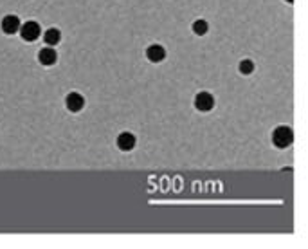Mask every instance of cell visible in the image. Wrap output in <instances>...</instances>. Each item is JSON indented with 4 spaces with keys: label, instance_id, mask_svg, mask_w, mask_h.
Masks as SVG:
<instances>
[{
    "label": "cell",
    "instance_id": "1",
    "mask_svg": "<svg viewBox=\"0 0 308 249\" xmlns=\"http://www.w3.org/2000/svg\"><path fill=\"white\" fill-rule=\"evenodd\" d=\"M272 143L276 148H288V146L294 143V132L290 126H278V128H274L272 132Z\"/></svg>",
    "mask_w": 308,
    "mask_h": 249
},
{
    "label": "cell",
    "instance_id": "2",
    "mask_svg": "<svg viewBox=\"0 0 308 249\" xmlns=\"http://www.w3.org/2000/svg\"><path fill=\"white\" fill-rule=\"evenodd\" d=\"M40 35H42V29L38 22L29 20V22H25L24 25H20V36L25 42H35Z\"/></svg>",
    "mask_w": 308,
    "mask_h": 249
},
{
    "label": "cell",
    "instance_id": "3",
    "mask_svg": "<svg viewBox=\"0 0 308 249\" xmlns=\"http://www.w3.org/2000/svg\"><path fill=\"white\" fill-rule=\"evenodd\" d=\"M214 107V98L209 92H199L195 96V109L200 112H209Z\"/></svg>",
    "mask_w": 308,
    "mask_h": 249
},
{
    "label": "cell",
    "instance_id": "4",
    "mask_svg": "<svg viewBox=\"0 0 308 249\" xmlns=\"http://www.w3.org/2000/svg\"><path fill=\"white\" fill-rule=\"evenodd\" d=\"M0 25H2V31L5 35H15L16 31H20V18L16 15H5Z\"/></svg>",
    "mask_w": 308,
    "mask_h": 249
},
{
    "label": "cell",
    "instance_id": "5",
    "mask_svg": "<svg viewBox=\"0 0 308 249\" xmlns=\"http://www.w3.org/2000/svg\"><path fill=\"white\" fill-rule=\"evenodd\" d=\"M65 107H67L69 112H80V110L85 107L83 96L78 94V92H70V94H67V98H65Z\"/></svg>",
    "mask_w": 308,
    "mask_h": 249
},
{
    "label": "cell",
    "instance_id": "6",
    "mask_svg": "<svg viewBox=\"0 0 308 249\" xmlns=\"http://www.w3.org/2000/svg\"><path fill=\"white\" fill-rule=\"evenodd\" d=\"M135 143H137V139H135V135L130 134V132H123V134L117 135V148L123 150V152L134 150Z\"/></svg>",
    "mask_w": 308,
    "mask_h": 249
},
{
    "label": "cell",
    "instance_id": "7",
    "mask_svg": "<svg viewBox=\"0 0 308 249\" xmlns=\"http://www.w3.org/2000/svg\"><path fill=\"white\" fill-rule=\"evenodd\" d=\"M146 58L150 62H154V63H159V62H162L166 58V49L159 44L150 45L148 49H146Z\"/></svg>",
    "mask_w": 308,
    "mask_h": 249
},
{
    "label": "cell",
    "instance_id": "8",
    "mask_svg": "<svg viewBox=\"0 0 308 249\" xmlns=\"http://www.w3.org/2000/svg\"><path fill=\"white\" fill-rule=\"evenodd\" d=\"M56 60H58V55H56V51L51 47V45H47V47H44V49L38 53V62H40L42 65H45V67H49V65H54Z\"/></svg>",
    "mask_w": 308,
    "mask_h": 249
},
{
    "label": "cell",
    "instance_id": "9",
    "mask_svg": "<svg viewBox=\"0 0 308 249\" xmlns=\"http://www.w3.org/2000/svg\"><path fill=\"white\" fill-rule=\"evenodd\" d=\"M44 40H45V44L51 45V47H52V45H58L61 40V33L58 29H54V27H51V29L45 31Z\"/></svg>",
    "mask_w": 308,
    "mask_h": 249
},
{
    "label": "cell",
    "instance_id": "10",
    "mask_svg": "<svg viewBox=\"0 0 308 249\" xmlns=\"http://www.w3.org/2000/svg\"><path fill=\"white\" fill-rule=\"evenodd\" d=\"M191 27H193V33H195V35H199V36L207 35V31H209V24L205 20H195Z\"/></svg>",
    "mask_w": 308,
    "mask_h": 249
},
{
    "label": "cell",
    "instance_id": "11",
    "mask_svg": "<svg viewBox=\"0 0 308 249\" xmlns=\"http://www.w3.org/2000/svg\"><path fill=\"white\" fill-rule=\"evenodd\" d=\"M240 72L242 74H245V76H249V74H253L254 72V63L251 60H242L240 62Z\"/></svg>",
    "mask_w": 308,
    "mask_h": 249
},
{
    "label": "cell",
    "instance_id": "12",
    "mask_svg": "<svg viewBox=\"0 0 308 249\" xmlns=\"http://www.w3.org/2000/svg\"><path fill=\"white\" fill-rule=\"evenodd\" d=\"M287 2H288V4H292V2H294V0H287Z\"/></svg>",
    "mask_w": 308,
    "mask_h": 249
}]
</instances>
